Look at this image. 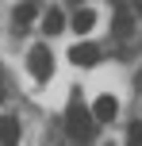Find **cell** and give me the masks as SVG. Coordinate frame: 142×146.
Returning a JSON list of instances; mask_svg holds the SVG:
<instances>
[{
  "mask_svg": "<svg viewBox=\"0 0 142 146\" xmlns=\"http://www.w3.org/2000/svg\"><path fill=\"white\" fill-rule=\"evenodd\" d=\"M35 19V4H15V23H31Z\"/></svg>",
  "mask_w": 142,
  "mask_h": 146,
  "instance_id": "9",
  "label": "cell"
},
{
  "mask_svg": "<svg viewBox=\"0 0 142 146\" xmlns=\"http://www.w3.org/2000/svg\"><path fill=\"white\" fill-rule=\"evenodd\" d=\"M127 146H142V123H131L127 127Z\"/></svg>",
  "mask_w": 142,
  "mask_h": 146,
  "instance_id": "10",
  "label": "cell"
},
{
  "mask_svg": "<svg viewBox=\"0 0 142 146\" xmlns=\"http://www.w3.org/2000/svg\"><path fill=\"white\" fill-rule=\"evenodd\" d=\"M92 23H96V12H92V8H81V12L73 15V27L81 31V35H85V31H92Z\"/></svg>",
  "mask_w": 142,
  "mask_h": 146,
  "instance_id": "7",
  "label": "cell"
},
{
  "mask_svg": "<svg viewBox=\"0 0 142 146\" xmlns=\"http://www.w3.org/2000/svg\"><path fill=\"white\" fill-rule=\"evenodd\" d=\"M115 35H131V12L127 8H115Z\"/></svg>",
  "mask_w": 142,
  "mask_h": 146,
  "instance_id": "8",
  "label": "cell"
},
{
  "mask_svg": "<svg viewBox=\"0 0 142 146\" xmlns=\"http://www.w3.org/2000/svg\"><path fill=\"white\" fill-rule=\"evenodd\" d=\"M138 12H142V4H138Z\"/></svg>",
  "mask_w": 142,
  "mask_h": 146,
  "instance_id": "11",
  "label": "cell"
},
{
  "mask_svg": "<svg viewBox=\"0 0 142 146\" xmlns=\"http://www.w3.org/2000/svg\"><path fill=\"white\" fill-rule=\"evenodd\" d=\"M69 62H73V66H96L100 62V46L96 42H77L73 50H69Z\"/></svg>",
  "mask_w": 142,
  "mask_h": 146,
  "instance_id": "2",
  "label": "cell"
},
{
  "mask_svg": "<svg viewBox=\"0 0 142 146\" xmlns=\"http://www.w3.org/2000/svg\"><path fill=\"white\" fill-rule=\"evenodd\" d=\"M61 27H65V15H61L58 8H50V12H46V19H42V31H46V35H58Z\"/></svg>",
  "mask_w": 142,
  "mask_h": 146,
  "instance_id": "6",
  "label": "cell"
},
{
  "mask_svg": "<svg viewBox=\"0 0 142 146\" xmlns=\"http://www.w3.org/2000/svg\"><path fill=\"white\" fill-rule=\"evenodd\" d=\"M92 111L89 108H81V104H73V108L65 111V131H69V139H85V135H92Z\"/></svg>",
  "mask_w": 142,
  "mask_h": 146,
  "instance_id": "1",
  "label": "cell"
},
{
  "mask_svg": "<svg viewBox=\"0 0 142 146\" xmlns=\"http://www.w3.org/2000/svg\"><path fill=\"white\" fill-rule=\"evenodd\" d=\"M115 111H119L115 96H100V100L92 104V119H115Z\"/></svg>",
  "mask_w": 142,
  "mask_h": 146,
  "instance_id": "5",
  "label": "cell"
},
{
  "mask_svg": "<svg viewBox=\"0 0 142 146\" xmlns=\"http://www.w3.org/2000/svg\"><path fill=\"white\" fill-rule=\"evenodd\" d=\"M27 69L35 73V77H50V69H54V58H50V50L35 46V50H31V58H27Z\"/></svg>",
  "mask_w": 142,
  "mask_h": 146,
  "instance_id": "3",
  "label": "cell"
},
{
  "mask_svg": "<svg viewBox=\"0 0 142 146\" xmlns=\"http://www.w3.org/2000/svg\"><path fill=\"white\" fill-rule=\"evenodd\" d=\"M0 142H4V146L19 142V119H15V115H0Z\"/></svg>",
  "mask_w": 142,
  "mask_h": 146,
  "instance_id": "4",
  "label": "cell"
}]
</instances>
